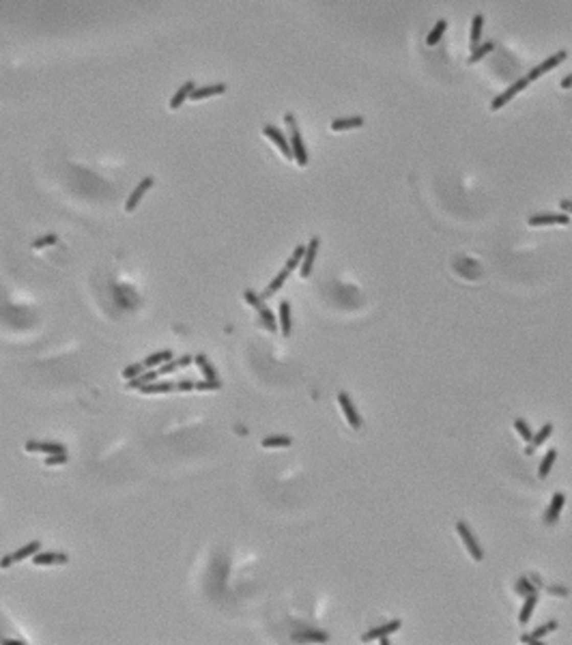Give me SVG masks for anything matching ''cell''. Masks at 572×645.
<instances>
[{"instance_id": "obj_38", "label": "cell", "mask_w": 572, "mask_h": 645, "mask_svg": "<svg viewBox=\"0 0 572 645\" xmlns=\"http://www.w3.org/2000/svg\"><path fill=\"white\" fill-rule=\"evenodd\" d=\"M144 370H147V368H144V363L136 361V363H131V366H127L123 370V379H136V377H140Z\"/></svg>"}, {"instance_id": "obj_33", "label": "cell", "mask_w": 572, "mask_h": 645, "mask_svg": "<svg viewBox=\"0 0 572 645\" xmlns=\"http://www.w3.org/2000/svg\"><path fill=\"white\" fill-rule=\"evenodd\" d=\"M290 443H293V439L286 434H273V436L263 439V447H288Z\"/></svg>"}, {"instance_id": "obj_22", "label": "cell", "mask_w": 572, "mask_h": 645, "mask_svg": "<svg viewBox=\"0 0 572 645\" xmlns=\"http://www.w3.org/2000/svg\"><path fill=\"white\" fill-rule=\"evenodd\" d=\"M280 329H282L284 338H288L290 329H293V320H290V304H288V301H282V304H280Z\"/></svg>"}, {"instance_id": "obj_42", "label": "cell", "mask_w": 572, "mask_h": 645, "mask_svg": "<svg viewBox=\"0 0 572 645\" xmlns=\"http://www.w3.org/2000/svg\"><path fill=\"white\" fill-rule=\"evenodd\" d=\"M194 385L196 383H192V381H179V383H176V389H179V391H190V389H194Z\"/></svg>"}, {"instance_id": "obj_44", "label": "cell", "mask_w": 572, "mask_h": 645, "mask_svg": "<svg viewBox=\"0 0 572 645\" xmlns=\"http://www.w3.org/2000/svg\"><path fill=\"white\" fill-rule=\"evenodd\" d=\"M559 206H561V209H564L566 213H572V202H570V200H561Z\"/></svg>"}, {"instance_id": "obj_4", "label": "cell", "mask_w": 572, "mask_h": 645, "mask_svg": "<svg viewBox=\"0 0 572 645\" xmlns=\"http://www.w3.org/2000/svg\"><path fill=\"white\" fill-rule=\"evenodd\" d=\"M456 532H459V536L463 538V542H465V548L469 550V555L475 559V561H482L484 559V553H482V548H480V544H477V540L473 538V534H471V529L467 527L463 521L456 525Z\"/></svg>"}, {"instance_id": "obj_19", "label": "cell", "mask_w": 572, "mask_h": 645, "mask_svg": "<svg viewBox=\"0 0 572 645\" xmlns=\"http://www.w3.org/2000/svg\"><path fill=\"white\" fill-rule=\"evenodd\" d=\"M194 361V357H190V355H183V357H179V359H170V361H166V363H162V366L157 368V372H159V377L162 374H172V372H176L179 368H185V366H190V363Z\"/></svg>"}, {"instance_id": "obj_37", "label": "cell", "mask_w": 572, "mask_h": 645, "mask_svg": "<svg viewBox=\"0 0 572 645\" xmlns=\"http://www.w3.org/2000/svg\"><path fill=\"white\" fill-rule=\"evenodd\" d=\"M514 428H516V432L521 434V436H523V439H525L527 443L534 439V432H532V428H529V426H527V422H525V420L516 418V420H514Z\"/></svg>"}, {"instance_id": "obj_9", "label": "cell", "mask_w": 572, "mask_h": 645, "mask_svg": "<svg viewBox=\"0 0 572 645\" xmlns=\"http://www.w3.org/2000/svg\"><path fill=\"white\" fill-rule=\"evenodd\" d=\"M338 402H340L342 413H345L347 422H349L355 430H357V428H361V418H359V413L355 411V407H353V402H351V398H349V394H347V391H340V394H338Z\"/></svg>"}, {"instance_id": "obj_5", "label": "cell", "mask_w": 572, "mask_h": 645, "mask_svg": "<svg viewBox=\"0 0 572 645\" xmlns=\"http://www.w3.org/2000/svg\"><path fill=\"white\" fill-rule=\"evenodd\" d=\"M153 183H155V179L153 176H144V179L136 185V190L131 192V196L127 198V202H125V211L127 213H131V211H136V206L140 204V200L144 198V194H147L151 187H153Z\"/></svg>"}, {"instance_id": "obj_1", "label": "cell", "mask_w": 572, "mask_h": 645, "mask_svg": "<svg viewBox=\"0 0 572 645\" xmlns=\"http://www.w3.org/2000/svg\"><path fill=\"white\" fill-rule=\"evenodd\" d=\"M243 297H245L247 304L258 312V320H261V325H263L267 331L276 334V331H278V320H276V316H273V312L265 306V299H263L261 295H256L254 290H249V288L243 293Z\"/></svg>"}, {"instance_id": "obj_43", "label": "cell", "mask_w": 572, "mask_h": 645, "mask_svg": "<svg viewBox=\"0 0 572 645\" xmlns=\"http://www.w3.org/2000/svg\"><path fill=\"white\" fill-rule=\"evenodd\" d=\"M548 594H559V596H566V594H568V589H564V587H548Z\"/></svg>"}, {"instance_id": "obj_24", "label": "cell", "mask_w": 572, "mask_h": 645, "mask_svg": "<svg viewBox=\"0 0 572 645\" xmlns=\"http://www.w3.org/2000/svg\"><path fill=\"white\" fill-rule=\"evenodd\" d=\"M551 432H553V424H544L542 428L538 430V434H534V439L529 441V447L525 450V454H534V450H536L538 445H542V443H544V441L548 439V436H551Z\"/></svg>"}, {"instance_id": "obj_29", "label": "cell", "mask_w": 572, "mask_h": 645, "mask_svg": "<svg viewBox=\"0 0 572 645\" xmlns=\"http://www.w3.org/2000/svg\"><path fill=\"white\" fill-rule=\"evenodd\" d=\"M363 119L361 117H351V119H338L331 123V131H345V129H355L361 127Z\"/></svg>"}, {"instance_id": "obj_25", "label": "cell", "mask_w": 572, "mask_h": 645, "mask_svg": "<svg viewBox=\"0 0 572 645\" xmlns=\"http://www.w3.org/2000/svg\"><path fill=\"white\" fill-rule=\"evenodd\" d=\"M551 630H557V621H555V619L548 621V624H544V626L536 628L532 634H523L521 641H523V643H540V637H544V634L551 632Z\"/></svg>"}, {"instance_id": "obj_46", "label": "cell", "mask_w": 572, "mask_h": 645, "mask_svg": "<svg viewBox=\"0 0 572 645\" xmlns=\"http://www.w3.org/2000/svg\"><path fill=\"white\" fill-rule=\"evenodd\" d=\"M379 643H381V645H390V639H385V637H381V639H379Z\"/></svg>"}, {"instance_id": "obj_41", "label": "cell", "mask_w": 572, "mask_h": 645, "mask_svg": "<svg viewBox=\"0 0 572 645\" xmlns=\"http://www.w3.org/2000/svg\"><path fill=\"white\" fill-rule=\"evenodd\" d=\"M69 460V454L67 452H60V454H50L45 458V465L48 467H56V465H65Z\"/></svg>"}, {"instance_id": "obj_30", "label": "cell", "mask_w": 572, "mask_h": 645, "mask_svg": "<svg viewBox=\"0 0 572 645\" xmlns=\"http://www.w3.org/2000/svg\"><path fill=\"white\" fill-rule=\"evenodd\" d=\"M536 602H538V591L525 596V605H523V609H521V615H518V621H521V624H527V621H529V617H532V613H534Z\"/></svg>"}, {"instance_id": "obj_13", "label": "cell", "mask_w": 572, "mask_h": 645, "mask_svg": "<svg viewBox=\"0 0 572 645\" xmlns=\"http://www.w3.org/2000/svg\"><path fill=\"white\" fill-rule=\"evenodd\" d=\"M551 224L568 226V224H570V217H568V215H561V213H544V215H534V217H529V226H551Z\"/></svg>"}, {"instance_id": "obj_7", "label": "cell", "mask_w": 572, "mask_h": 645, "mask_svg": "<svg viewBox=\"0 0 572 645\" xmlns=\"http://www.w3.org/2000/svg\"><path fill=\"white\" fill-rule=\"evenodd\" d=\"M263 131H265V136H267L269 140H271L280 151H282V155H284L286 159H293V151H290V142L284 138V133H282V131H280L278 127H273V125H265V129H263Z\"/></svg>"}, {"instance_id": "obj_32", "label": "cell", "mask_w": 572, "mask_h": 645, "mask_svg": "<svg viewBox=\"0 0 572 645\" xmlns=\"http://www.w3.org/2000/svg\"><path fill=\"white\" fill-rule=\"evenodd\" d=\"M445 28H448V22H445V19H439V22L434 24V28L428 33V37H426V43H428V45L439 43V39H441V35L445 33Z\"/></svg>"}, {"instance_id": "obj_20", "label": "cell", "mask_w": 572, "mask_h": 645, "mask_svg": "<svg viewBox=\"0 0 572 645\" xmlns=\"http://www.w3.org/2000/svg\"><path fill=\"white\" fill-rule=\"evenodd\" d=\"M172 357H174V353L170 349H166V351H157V353H153V355L144 357L142 363H144V368H155V366H162V363L170 361Z\"/></svg>"}, {"instance_id": "obj_18", "label": "cell", "mask_w": 572, "mask_h": 645, "mask_svg": "<svg viewBox=\"0 0 572 645\" xmlns=\"http://www.w3.org/2000/svg\"><path fill=\"white\" fill-rule=\"evenodd\" d=\"M194 88H196V84H194L192 80H187L185 84H183V86H181V88L172 95V99H170V110H179V108L183 106V103H185L187 99H190V95H192V90H194Z\"/></svg>"}, {"instance_id": "obj_27", "label": "cell", "mask_w": 572, "mask_h": 645, "mask_svg": "<svg viewBox=\"0 0 572 645\" xmlns=\"http://www.w3.org/2000/svg\"><path fill=\"white\" fill-rule=\"evenodd\" d=\"M194 363L198 366V370L202 372V377H204L207 381H217V372H215V368L211 366V361L207 359L204 355H196V357H194Z\"/></svg>"}, {"instance_id": "obj_21", "label": "cell", "mask_w": 572, "mask_h": 645, "mask_svg": "<svg viewBox=\"0 0 572 645\" xmlns=\"http://www.w3.org/2000/svg\"><path fill=\"white\" fill-rule=\"evenodd\" d=\"M293 641H314V643H327L329 641V637L325 632H321V630H297L295 634H293Z\"/></svg>"}, {"instance_id": "obj_23", "label": "cell", "mask_w": 572, "mask_h": 645, "mask_svg": "<svg viewBox=\"0 0 572 645\" xmlns=\"http://www.w3.org/2000/svg\"><path fill=\"white\" fill-rule=\"evenodd\" d=\"M288 273H290V271H288V269L284 267V269H282V271H280V273H278V275H276V278L271 280V284H269V286L265 288V293H263L261 297H263V299H269V297H273V295L278 293V290H280V288H282V286H284V282H286V278H288Z\"/></svg>"}, {"instance_id": "obj_45", "label": "cell", "mask_w": 572, "mask_h": 645, "mask_svg": "<svg viewBox=\"0 0 572 645\" xmlns=\"http://www.w3.org/2000/svg\"><path fill=\"white\" fill-rule=\"evenodd\" d=\"M3 643H5V645H24L22 639H5Z\"/></svg>"}, {"instance_id": "obj_34", "label": "cell", "mask_w": 572, "mask_h": 645, "mask_svg": "<svg viewBox=\"0 0 572 645\" xmlns=\"http://www.w3.org/2000/svg\"><path fill=\"white\" fill-rule=\"evenodd\" d=\"M304 254H306V245H297L295 247V252H293V256L286 261V269L288 271H295V269L301 265V261H304Z\"/></svg>"}, {"instance_id": "obj_35", "label": "cell", "mask_w": 572, "mask_h": 645, "mask_svg": "<svg viewBox=\"0 0 572 645\" xmlns=\"http://www.w3.org/2000/svg\"><path fill=\"white\" fill-rule=\"evenodd\" d=\"M493 48H495V43H493V41H486V43L477 45V48L473 50V54L469 56V60H467V62H469V65H473V62H477L480 58H484V56L488 54V52H493Z\"/></svg>"}, {"instance_id": "obj_39", "label": "cell", "mask_w": 572, "mask_h": 645, "mask_svg": "<svg viewBox=\"0 0 572 645\" xmlns=\"http://www.w3.org/2000/svg\"><path fill=\"white\" fill-rule=\"evenodd\" d=\"M58 243V237L56 235H43L33 241V247L35 249H41V247H48V245H56Z\"/></svg>"}, {"instance_id": "obj_16", "label": "cell", "mask_w": 572, "mask_h": 645, "mask_svg": "<svg viewBox=\"0 0 572 645\" xmlns=\"http://www.w3.org/2000/svg\"><path fill=\"white\" fill-rule=\"evenodd\" d=\"M564 503H566V497L561 495V493H555V495H553V501H551V505H548V510H546V516H544V521H546L548 525H555V523L559 521V514H561V508H564Z\"/></svg>"}, {"instance_id": "obj_14", "label": "cell", "mask_w": 572, "mask_h": 645, "mask_svg": "<svg viewBox=\"0 0 572 645\" xmlns=\"http://www.w3.org/2000/svg\"><path fill=\"white\" fill-rule=\"evenodd\" d=\"M400 628V619H392V621H387V624H383V626H379V628H374V630H368L366 634L361 637V641L363 643H368V641H374V639H381V637H387V634H392V632H396Z\"/></svg>"}, {"instance_id": "obj_26", "label": "cell", "mask_w": 572, "mask_h": 645, "mask_svg": "<svg viewBox=\"0 0 572 645\" xmlns=\"http://www.w3.org/2000/svg\"><path fill=\"white\" fill-rule=\"evenodd\" d=\"M155 379H159V372L157 370H147V372H142L140 377H136V379H129L127 381V387L129 389H140L142 385H147V383H153Z\"/></svg>"}, {"instance_id": "obj_10", "label": "cell", "mask_w": 572, "mask_h": 645, "mask_svg": "<svg viewBox=\"0 0 572 645\" xmlns=\"http://www.w3.org/2000/svg\"><path fill=\"white\" fill-rule=\"evenodd\" d=\"M566 56H568V54H566V52H557V54H553V56H551V58H546V60L542 62V65H538L536 69H532V71H529V76H527V80H529V82H532V80H538L540 76H544V74H548V71H551V69H555V67L559 65V62H564V60H566Z\"/></svg>"}, {"instance_id": "obj_12", "label": "cell", "mask_w": 572, "mask_h": 645, "mask_svg": "<svg viewBox=\"0 0 572 645\" xmlns=\"http://www.w3.org/2000/svg\"><path fill=\"white\" fill-rule=\"evenodd\" d=\"M26 452H43V454H60L67 452V447L62 443H54V441H26Z\"/></svg>"}, {"instance_id": "obj_36", "label": "cell", "mask_w": 572, "mask_h": 645, "mask_svg": "<svg viewBox=\"0 0 572 645\" xmlns=\"http://www.w3.org/2000/svg\"><path fill=\"white\" fill-rule=\"evenodd\" d=\"M534 591H538V585H532V579H518L516 581V594L529 596V594H534Z\"/></svg>"}, {"instance_id": "obj_2", "label": "cell", "mask_w": 572, "mask_h": 645, "mask_svg": "<svg viewBox=\"0 0 572 645\" xmlns=\"http://www.w3.org/2000/svg\"><path fill=\"white\" fill-rule=\"evenodd\" d=\"M288 129H290V151H293V159L299 164V166H306L308 164V151L304 147V140H301V133L297 129V123H295V117L293 114H286L284 117Z\"/></svg>"}, {"instance_id": "obj_31", "label": "cell", "mask_w": 572, "mask_h": 645, "mask_svg": "<svg viewBox=\"0 0 572 645\" xmlns=\"http://www.w3.org/2000/svg\"><path fill=\"white\" fill-rule=\"evenodd\" d=\"M482 22H484V17L477 13L475 17H473V24H471V50H475L477 45H480V37H482Z\"/></svg>"}, {"instance_id": "obj_17", "label": "cell", "mask_w": 572, "mask_h": 645, "mask_svg": "<svg viewBox=\"0 0 572 645\" xmlns=\"http://www.w3.org/2000/svg\"><path fill=\"white\" fill-rule=\"evenodd\" d=\"M226 84H211V86H198V88H194L192 90V95H190V99L192 101H200V99H207V97H213V95H222V93H226Z\"/></svg>"}, {"instance_id": "obj_40", "label": "cell", "mask_w": 572, "mask_h": 645, "mask_svg": "<svg viewBox=\"0 0 572 645\" xmlns=\"http://www.w3.org/2000/svg\"><path fill=\"white\" fill-rule=\"evenodd\" d=\"M222 387V381L217 379V381H198L194 385V389H198V391H213V389H220Z\"/></svg>"}, {"instance_id": "obj_11", "label": "cell", "mask_w": 572, "mask_h": 645, "mask_svg": "<svg viewBox=\"0 0 572 645\" xmlns=\"http://www.w3.org/2000/svg\"><path fill=\"white\" fill-rule=\"evenodd\" d=\"M69 557L65 553H56V550H39L33 555L35 566H52V564H67Z\"/></svg>"}, {"instance_id": "obj_8", "label": "cell", "mask_w": 572, "mask_h": 645, "mask_svg": "<svg viewBox=\"0 0 572 645\" xmlns=\"http://www.w3.org/2000/svg\"><path fill=\"white\" fill-rule=\"evenodd\" d=\"M318 243H321V239L318 237H312L310 239V243L306 245V254H304V261H301V269H299V273H301V278H310V273H312V267H314V258H316V252H318Z\"/></svg>"}, {"instance_id": "obj_28", "label": "cell", "mask_w": 572, "mask_h": 645, "mask_svg": "<svg viewBox=\"0 0 572 645\" xmlns=\"http://www.w3.org/2000/svg\"><path fill=\"white\" fill-rule=\"evenodd\" d=\"M555 458H557V452H555V447H551V450L546 452V456L542 458V463H540V467H538V477H540V480H544V477L551 473V469H553V465H555Z\"/></svg>"}, {"instance_id": "obj_6", "label": "cell", "mask_w": 572, "mask_h": 645, "mask_svg": "<svg viewBox=\"0 0 572 645\" xmlns=\"http://www.w3.org/2000/svg\"><path fill=\"white\" fill-rule=\"evenodd\" d=\"M527 84H529V80H527V78H521V80H516L512 86H508V88H506V90L501 93V95L493 99V103H491V110H493V112L501 110V108L506 106V103H508V101H510V99H512V97L516 95V93H521L523 88H527Z\"/></svg>"}, {"instance_id": "obj_3", "label": "cell", "mask_w": 572, "mask_h": 645, "mask_svg": "<svg viewBox=\"0 0 572 645\" xmlns=\"http://www.w3.org/2000/svg\"><path fill=\"white\" fill-rule=\"evenodd\" d=\"M39 550H41V542H39V540H33V542L24 544L22 548H17L15 553L5 555L3 559H0V568H11V564H17V561H22L26 557H33L35 553H39Z\"/></svg>"}, {"instance_id": "obj_15", "label": "cell", "mask_w": 572, "mask_h": 645, "mask_svg": "<svg viewBox=\"0 0 572 645\" xmlns=\"http://www.w3.org/2000/svg\"><path fill=\"white\" fill-rule=\"evenodd\" d=\"M176 389V383H170V381H153V383H147L142 385L138 389L144 396H151V394H170Z\"/></svg>"}]
</instances>
